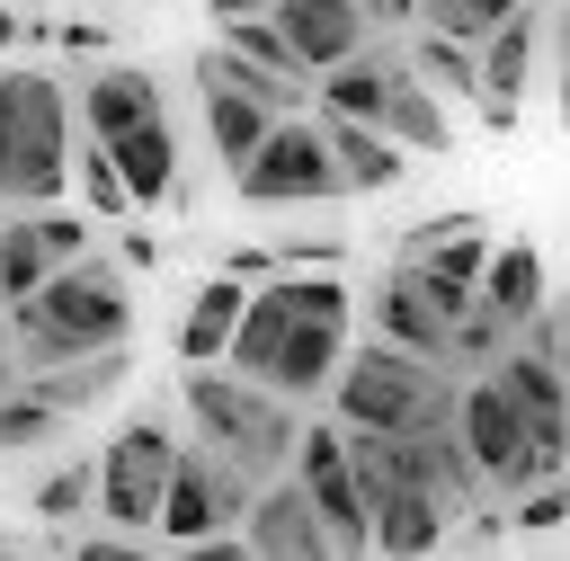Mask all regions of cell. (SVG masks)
I'll return each mask as SVG.
<instances>
[{"instance_id":"obj_1","label":"cell","mask_w":570,"mask_h":561,"mask_svg":"<svg viewBox=\"0 0 570 561\" xmlns=\"http://www.w3.org/2000/svg\"><path fill=\"white\" fill-rule=\"evenodd\" d=\"M347 329H356V294L330 267H267L240 303V329H232L223 365L303 410V401L330 392V374L347 356Z\"/></svg>"},{"instance_id":"obj_2","label":"cell","mask_w":570,"mask_h":561,"mask_svg":"<svg viewBox=\"0 0 570 561\" xmlns=\"http://www.w3.org/2000/svg\"><path fill=\"white\" fill-rule=\"evenodd\" d=\"M125 338H134V285H125V258H98V249H71L62 267H45L36 294L9 303L18 365H62L89 347H125Z\"/></svg>"},{"instance_id":"obj_3","label":"cell","mask_w":570,"mask_h":561,"mask_svg":"<svg viewBox=\"0 0 570 561\" xmlns=\"http://www.w3.org/2000/svg\"><path fill=\"white\" fill-rule=\"evenodd\" d=\"M178 410H187L196 445H214V454H223L232 472H249V481H267V472L294 463V436H303L294 401L267 392V383H249V374H232L223 356H214V365H187Z\"/></svg>"},{"instance_id":"obj_4","label":"cell","mask_w":570,"mask_h":561,"mask_svg":"<svg viewBox=\"0 0 570 561\" xmlns=\"http://www.w3.org/2000/svg\"><path fill=\"white\" fill-rule=\"evenodd\" d=\"M330 419L338 427H436V419H454V365L365 338L330 374Z\"/></svg>"},{"instance_id":"obj_5","label":"cell","mask_w":570,"mask_h":561,"mask_svg":"<svg viewBox=\"0 0 570 561\" xmlns=\"http://www.w3.org/2000/svg\"><path fill=\"white\" fill-rule=\"evenodd\" d=\"M71 187V98L53 71H0V205H53Z\"/></svg>"},{"instance_id":"obj_6","label":"cell","mask_w":570,"mask_h":561,"mask_svg":"<svg viewBox=\"0 0 570 561\" xmlns=\"http://www.w3.org/2000/svg\"><path fill=\"white\" fill-rule=\"evenodd\" d=\"M454 436H463V454H472V472H481V490H525V481H543V472H570V463H552L543 445H534V427H525V410L508 401V383L481 365L472 383H454Z\"/></svg>"},{"instance_id":"obj_7","label":"cell","mask_w":570,"mask_h":561,"mask_svg":"<svg viewBox=\"0 0 570 561\" xmlns=\"http://www.w3.org/2000/svg\"><path fill=\"white\" fill-rule=\"evenodd\" d=\"M249 490H258V481L232 472L214 445H178V454H169V481H160V516H151V534L178 543V552H205V543H223V534L240 525Z\"/></svg>"},{"instance_id":"obj_8","label":"cell","mask_w":570,"mask_h":561,"mask_svg":"<svg viewBox=\"0 0 570 561\" xmlns=\"http://www.w3.org/2000/svg\"><path fill=\"white\" fill-rule=\"evenodd\" d=\"M232 187L249 196V205H338L347 187H338V160H330V142H321V116H276L267 134H258V151L232 169Z\"/></svg>"},{"instance_id":"obj_9","label":"cell","mask_w":570,"mask_h":561,"mask_svg":"<svg viewBox=\"0 0 570 561\" xmlns=\"http://www.w3.org/2000/svg\"><path fill=\"white\" fill-rule=\"evenodd\" d=\"M169 454H178V436H169L160 410H151V419H125V427L107 436V454H98L89 508H98L107 525H125V534H151V516H160V481H169Z\"/></svg>"},{"instance_id":"obj_10","label":"cell","mask_w":570,"mask_h":561,"mask_svg":"<svg viewBox=\"0 0 570 561\" xmlns=\"http://www.w3.org/2000/svg\"><path fill=\"white\" fill-rule=\"evenodd\" d=\"M463 303H472V285H454V276H436L419 258H392L374 303H365V321H374V338H392L410 356H445V329H454Z\"/></svg>"},{"instance_id":"obj_11","label":"cell","mask_w":570,"mask_h":561,"mask_svg":"<svg viewBox=\"0 0 570 561\" xmlns=\"http://www.w3.org/2000/svg\"><path fill=\"white\" fill-rule=\"evenodd\" d=\"M285 472L312 490L330 552H374V534H365V490H356V472H347V427H338V419H330V427H303Z\"/></svg>"},{"instance_id":"obj_12","label":"cell","mask_w":570,"mask_h":561,"mask_svg":"<svg viewBox=\"0 0 570 561\" xmlns=\"http://www.w3.org/2000/svg\"><path fill=\"white\" fill-rule=\"evenodd\" d=\"M534 62H543V18L517 0L481 45H472V71H481V98H472V116L490 125V134H517V98L534 89Z\"/></svg>"},{"instance_id":"obj_13","label":"cell","mask_w":570,"mask_h":561,"mask_svg":"<svg viewBox=\"0 0 570 561\" xmlns=\"http://www.w3.org/2000/svg\"><path fill=\"white\" fill-rule=\"evenodd\" d=\"M240 552H258V561H312V552H330V534H321V508H312V490L294 481V472H267L258 490H249V508H240Z\"/></svg>"},{"instance_id":"obj_14","label":"cell","mask_w":570,"mask_h":561,"mask_svg":"<svg viewBox=\"0 0 570 561\" xmlns=\"http://www.w3.org/2000/svg\"><path fill=\"white\" fill-rule=\"evenodd\" d=\"M490 374H499V383H508V401L525 410L534 445H543L552 463H570V374H561L543 347H525V338H508V347L490 356Z\"/></svg>"},{"instance_id":"obj_15","label":"cell","mask_w":570,"mask_h":561,"mask_svg":"<svg viewBox=\"0 0 570 561\" xmlns=\"http://www.w3.org/2000/svg\"><path fill=\"white\" fill-rule=\"evenodd\" d=\"M267 18H276V36L294 45L303 71H330V62H347L356 45H374V18H365L356 0H276Z\"/></svg>"},{"instance_id":"obj_16","label":"cell","mask_w":570,"mask_h":561,"mask_svg":"<svg viewBox=\"0 0 570 561\" xmlns=\"http://www.w3.org/2000/svg\"><path fill=\"white\" fill-rule=\"evenodd\" d=\"M98 151L116 160V178H125L134 214H151V205H169V196H178V134H169V116H142V125L107 134Z\"/></svg>"},{"instance_id":"obj_17","label":"cell","mask_w":570,"mask_h":561,"mask_svg":"<svg viewBox=\"0 0 570 561\" xmlns=\"http://www.w3.org/2000/svg\"><path fill=\"white\" fill-rule=\"evenodd\" d=\"M321 142H330V160H338V187H347V196H383V187H401V169H410V151H401L383 125L338 116V107H321Z\"/></svg>"},{"instance_id":"obj_18","label":"cell","mask_w":570,"mask_h":561,"mask_svg":"<svg viewBox=\"0 0 570 561\" xmlns=\"http://www.w3.org/2000/svg\"><path fill=\"white\" fill-rule=\"evenodd\" d=\"M365 534H374V552H436L454 534V508L428 481H392L365 499Z\"/></svg>"},{"instance_id":"obj_19","label":"cell","mask_w":570,"mask_h":561,"mask_svg":"<svg viewBox=\"0 0 570 561\" xmlns=\"http://www.w3.org/2000/svg\"><path fill=\"white\" fill-rule=\"evenodd\" d=\"M196 98H205V142H214V160H223V169H240V160L258 151V134L276 125V107H267L258 89L223 80L214 62H196Z\"/></svg>"},{"instance_id":"obj_20","label":"cell","mask_w":570,"mask_h":561,"mask_svg":"<svg viewBox=\"0 0 570 561\" xmlns=\"http://www.w3.org/2000/svg\"><path fill=\"white\" fill-rule=\"evenodd\" d=\"M142 116H169V107H160V80H151L142 62H107V71L80 80V125H89V142H107V134H125V125H142Z\"/></svg>"},{"instance_id":"obj_21","label":"cell","mask_w":570,"mask_h":561,"mask_svg":"<svg viewBox=\"0 0 570 561\" xmlns=\"http://www.w3.org/2000/svg\"><path fill=\"white\" fill-rule=\"evenodd\" d=\"M240 303H249V276L214 267V276L187 294V312H178V356H187V365H214V356L232 347V329H240Z\"/></svg>"},{"instance_id":"obj_22","label":"cell","mask_w":570,"mask_h":561,"mask_svg":"<svg viewBox=\"0 0 570 561\" xmlns=\"http://www.w3.org/2000/svg\"><path fill=\"white\" fill-rule=\"evenodd\" d=\"M472 294H481V303H490L508 329H525V321L543 312V249H534V240H499V249L481 258Z\"/></svg>"},{"instance_id":"obj_23","label":"cell","mask_w":570,"mask_h":561,"mask_svg":"<svg viewBox=\"0 0 570 561\" xmlns=\"http://www.w3.org/2000/svg\"><path fill=\"white\" fill-rule=\"evenodd\" d=\"M401 258H419V267H436V276H454V285H472L481 276V258H490V240H481V214H428V223H410V240H401Z\"/></svg>"},{"instance_id":"obj_24","label":"cell","mask_w":570,"mask_h":561,"mask_svg":"<svg viewBox=\"0 0 570 561\" xmlns=\"http://www.w3.org/2000/svg\"><path fill=\"white\" fill-rule=\"evenodd\" d=\"M392 53H374V45H356L347 62H330V71H312V98L321 107H338V116H365V125H383V98H392Z\"/></svg>"},{"instance_id":"obj_25","label":"cell","mask_w":570,"mask_h":561,"mask_svg":"<svg viewBox=\"0 0 570 561\" xmlns=\"http://www.w3.org/2000/svg\"><path fill=\"white\" fill-rule=\"evenodd\" d=\"M383 134H392L401 151H445V142H454V116H445V98H436V89H428L410 62L392 71V98H383Z\"/></svg>"},{"instance_id":"obj_26","label":"cell","mask_w":570,"mask_h":561,"mask_svg":"<svg viewBox=\"0 0 570 561\" xmlns=\"http://www.w3.org/2000/svg\"><path fill=\"white\" fill-rule=\"evenodd\" d=\"M410 71H419V80H428L436 98H463V107L481 98V71H472V45H463V36H445V27H428V36H419V53H410Z\"/></svg>"},{"instance_id":"obj_27","label":"cell","mask_w":570,"mask_h":561,"mask_svg":"<svg viewBox=\"0 0 570 561\" xmlns=\"http://www.w3.org/2000/svg\"><path fill=\"white\" fill-rule=\"evenodd\" d=\"M53 427H62V410H53V401H45L27 374H18V383H0V454H27V445H45Z\"/></svg>"},{"instance_id":"obj_28","label":"cell","mask_w":570,"mask_h":561,"mask_svg":"<svg viewBox=\"0 0 570 561\" xmlns=\"http://www.w3.org/2000/svg\"><path fill=\"white\" fill-rule=\"evenodd\" d=\"M508 338H517V329H508V321H499V312H490V303L472 294V303L454 312V329H445V365H463V374H481V365H490V356H499Z\"/></svg>"},{"instance_id":"obj_29","label":"cell","mask_w":570,"mask_h":561,"mask_svg":"<svg viewBox=\"0 0 570 561\" xmlns=\"http://www.w3.org/2000/svg\"><path fill=\"white\" fill-rule=\"evenodd\" d=\"M223 45L240 53V62H258V71H276V80H312L303 62H294V45L276 36V18L258 9V18H223Z\"/></svg>"},{"instance_id":"obj_30","label":"cell","mask_w":570,"mask_h":561,"mask_svg":"<svg viewBox=\"0 0 570 561\" xmlns=\"http://www.w3.org/2000/svg\"><path fill=\"white\" fill-rule=\"evenodd\" d=\"M508 525H517V534H552V525H570V472H543V481L508 490Z\"/></svg>"},{"instance_id":"obj_31","label":"cell","mask_w":570,"mask_h":561,"mask_svg":"<svg viewBox=\"0 0 570 561\" xmlns=\"http://www.w3.org/2000/svg\"><path fill=\"white\" fill-rule=\"evenodd\" d=\"M71 178H80V205L98 214V223H125L134 214V196H125V178H116V160L89 142V151H71Z\"/></svg>"},{"instance_id":"obj_32","label":"cell","mask_w":570,"mask_h":561,"mask_svg":"<svg viewBox=\"0 0 570 561\" xmlns=\"http://www.w3.org/2000/svg\"><path fill=\"white\" fill-rule=\"evenodd\" d=\"M89 481H98V463H53V472L36 481V516H45V525L89 516Z\"/></svg>"},{"instance_id":"obj_33","label":"cell","mask_w":570,"mask_h":561,"mask_svg":"<svg viewBox=\"0 0 570 561\" xmlns=\"http://www.w3.org/2000/svg\"><path fill=\"white\" fill-rule=\"evenodd\" d=\"M508 9H517V0H419V18H428V27H445V36H463V45H481Z\"/></svg>"},{"instance_id":"obj_34","label":"cell","mask_w":570,"mask_h":561,"mask_svg":"<svg viewBox=\"0 0 570 561\" xmlns=\"http://www.w3.org/2000/svg\"><path fill=\"white\" fill-rule=\"evenodd\" d=\"M552 116H561V134H570V0L552 9Z\"/></svg>"},{"instance_id":"obj_35","label":"cell","mask_w":570,"mask_h":561,"mask_svg":"<svg viewBox=\"0 0 570 561\" xmlns=\"http://www.w3.org/2000/svg\"><path fill=\"white\" fill-rule=\"evenodd\" d=\"M53 45H62V53H107V27H89V18H71V27H53Z\"/></svg>"},{"instance_id":"obj_36","label":"cell","mask_w":570,"mask_h":561,"mask_svg":"<svg viewBox=\"0 0 570 561\" xmlns=\"http://www.w3.org/2000/svg\"><path fill=\"white\" fill-rule=\"evenodd\" d=\"M356 9H365L374 27H410V18H419V0H356Z\"/></svg>"},{"instance_id":"obj_37","label":"cell","mask_w":570,"mask_h":561,"mask_svg":"<svg viewBox=\"0 0 570 561\" xmlns=\"http://www.w3.org/2000/svg\"><path fill=\"white\" fill-rule=\"evenodd\" d=\"M125 267H160V240L151 232H125Z\"/></svg>"},{"instance_id":"obj_38","label":"cell","mask_w":570,"mask_h":561,"mask_svg":"<svg viewBox=\"0 0 570 561\" xmlns=\"http://www.w3.org/2000/svg\"><path fill=\"white\" fill-rule=\"evenodd\" d=\"M223 267H232V276H249V285H258V276H267V267H276V258H267V249H232V258H223Z\"/></svg>"},{"instance_id":"obj_39","label":"cell","mask_w":570,"mask_h":561,"mask_svg":"<svg viewBox=\"0 0 570 561\" xmlns=\"http://www.w3.org/2000/svg\"><path fill=\"white\" fill-rule=\"evenodd\" d=\"M214 18H258V9H276V0H205Z\"/></svg>"},{"instance_id":"obj_40","label":"cell","mask_w":570,"mask_h":561,"mask_svg":"<svg viewBox=\"0 0 570 561\" xmlns=\"http://www.w3.org/2000/svg\"><path fill=\"white\" fill-rule=\"evenodd\" d=\"M18 36H27V18H18V9H0V53H9Z\"/></svg>"},{"instance_id":"obj_41","label":"cell","mask_w":570,"mask_h":561,"mask_svg":"<svg viewBox=\"0 0 570 561\" xmlns=\"http://www.w3.org/2000/svg\"><path fill=\"white\" fill-rule=\"evenodd\" d=\"M0 383H18V365H9V356H0Z\"/></svg>"}]
</instances>
